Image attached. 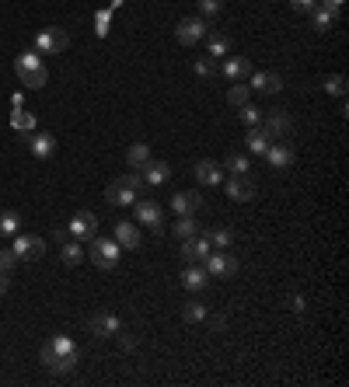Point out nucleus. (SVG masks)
<instances>
[{
    "mask_svg": "<svg viewBox=\"0 0 349 387\" xmlns=\"http://www.w3.org/2000/svg\"><path fill=\"white\" fill-rule=\"evenodd\" d=\"M42 366L49 370V373H70L74 366H77V345H74V338L70 335H53L46 345H42Z\"/></svg>",
    "mask_w": 349,
    "mask_h": 387,
    "instance_id": "obj_1",
    "label": "nucleus"
},
{
    "mask_svg": "<svg viewBox=\"0 0 349 387\" xmlns=\"http://www.w3.org/2000/svg\"><path fill=\"white\" fill-rule=\"evenodd\" d=\"M15 70H18L22 84L32 88V91L46 88V81H49V70H46V63H42V53H36V49L22 53V56L15 60Z\"/></svg>",
    "mask_w": 349,
    "mask_h": 387,
    "instance_id": "obj_2",
    "label": "nucleus"
},
{
    "mask_svg": "<svg viewBox=\"0 0 349 387\" xmlns=\"http://www.w3.org/2000/svg\"><path fill=\"white\" fill-rule=\"evenodd\" d=\"M144 189H147L144 175H140V171H130V175L116 178V182L105 189V199H109L112 206H133V203H137V196H140Z\"/></svg>",
    "mask_w": 349,
    "mask_h": 387,
    "instance_id": "obj_3",
    "label": "nucleus"
},
{
    "mask_svg": "<svg viewBox=\"0 0 349 387\" xmlns=\"http://www.w3.org/2000/svg\"><path fill=\"white\" fill-rule=\"evenodd\" d=\"M119 255H123V248L116 244V237H102V234L91 237L88 258H91L98 269H116V265H119Z\"/></svg>",
    "mask_w": 349,
    "mask_h": 387,
    "instance_id": "obj_4",
    "label": "nucleus"
},
{
    "mask_svg": "<svg viewBox=\"0 0 349 387\" xmlns=\"http://www.w3.org/2000/svg\"><path fill=\"white\" fill-rule=\"evenodd\" d=\"M206 32H210V18L196 15V18H182V22H178L175 39H178L182 46H196V42H203V39H206Z\"/></svg>",
    "mask_w": 349,
    "mask_h": 387,
    "instance_id": "obj_5",
    "label": "nucleus"
},
{
    "mask_svg": "<svg viewBox=\"0 0 349 387\" xmlns=\"http://www.w3.org/2000/svg\"><path fill=\"white\" fill-rule=\"evenodd\" d=\"M11 251L18 255V262H39L42 251H46V241H42L39 234H15Z\"/></svg>",
    "mask_w": 349,
    "mask_h": 387,
    "instance_id": "obj_6",
    "label": "nucleus"
},
{
    "mask_svg": "<svg viewBox=\"0 0 349 387\" xmlns=\"http://www.w3.org/2000/svg\"><path fill=\"white\" fill-rule=\"evenodd\" d=\"M67 46H70V35H67L63 29H42V32L36 35V53H42V56L63 53Z\"/></svg>",
    "mask_w": 349,
    "mask_h": 387,
    "instance_id": "obj_7",
    "label": "nucleus"
},
{
    "mask_svg": "<svg viewBox=\"0 0 349 387\" xmlns=\"http://www.w3.org/2000/svg\"><path fill=\"white\" fill-rule=\"evenodd\" d=\"M265 161H269V168H276V171H286V168H293V161H297V150H293V143H286V140H272L269 147H265V154H262Z\"/></svg>",
    "mask_w": 349,
    "mask_h": 387,
    "instance_id": "obj_8",
    "label": "nucleus"
},
{
    "mask_svg": "<svg viewBox=\"0 0 349 387\" xmlns=\"http://www.w3.org/2000/svg\"><path fill=\"white\" fill-rule=\"evenodd\" d=\"M203 269H206L210 276H217V279H227V276L238 272V258L231 255V248H224V251H210L206 262H203Z\"/></svg>",
    "mask_w": 349,
    "mask_h": 387,
    "instance_id": "obj_9",
    "label": "nucleus"
},
{
    "mask_svg": "<svg viewBox=\"0 0 349 387\" xmlns=\"http://www.w3.org/2000/svg\"><path fill=\"white\" fill-rule=\"evenodd\" d=\"M224 189H227V196H231L234 203H251V199L258 196V185H255V178H248V175H231V178H224Z\"/></svg>",
    "mask_w": 349,
    "mask_h": 387,
    "instance_id": "obj_10",
    "label": "nucleus"
},
{
    "mask_svg": "<svg viewBox=\"0 0 349 387\" xmlns=\"http://www.w3.org/2000/svg\"><path fill=\"white\" fill-rule=\"evenodd\" d=\"M67 230H70L74 241H91V237L98 234V216H95L91 210H77L74 220L67 223Z\"/></svg>",
    "mask_w": 349,
    "mask_h": 387,
    "instance_id": "obj_11",
    "label": "nucleus"
},
{
    "mask_svg": "<svg viewBox=\"0 0 349 387\" xmlns=\"http://www.w3.org/2000/svg\"><path fill=\"white\" fill-rule=\"evenodd\" d=\"M210 251H213V244H210V237H206L203 230H199L196 237L182 241V262H185V265H203Z\"/></svg>",
    "mask_w": 349,
    "mask_h": 387,
    "instance_id": "obj_12",
    "label": "nucleus"
},
{
    "mask_svg": "<svg viewBox=\"0 0 349 387\" xmlns=\"http://www.w3.org/2000/svg\"><path fill=\"white\" fill-rule=\"evenodd\" d=\"M133 216H137V223H147L154 234H161L164 213H161L157 203H150V199H137V203H133Z\"/></svg>",
    "mask_w": 349,
    "mask_h": 387,
    "instance_id": "obj_13",
    "label": "nucleus"
},
{
    "mask_svg": "<svg viewBox=\"0 0 349 387\" xmlns=\"http://www.w3.org/2000/svg\"><path fill=\"white\" fill-rule=\"evenodd\" d=\"M262 126L269 129L272 140H286V136L293 133V123H290L286 109H272V112H265V116H262Z\"/></svg>",
    "mask_w": 349,
    "mask_h": 387,
    "instance_id": "obj_14",
    "label": "nucleus"
},
{
    "mask_svg": "<svg viewBox=\"0 0 349 387\" xmlns=\"http://www.w3.org/2000/svg\"><path fill=\"white\" fill-rule=\"evenodd\" d=\"M112 237H116V244L123 251H140V230H137L133 220H116L112 223Z\"/></svg>",
    "mask_w": 349,
    "mask_h": 387,
    "instance_id": "obj_15",
    "label": "nucleus"
},
{
    "mask_svg": "<svg viewBox=\"0 0 349 387\" xmlns=\"http://www.w3.org/2000/svg\"><path fill=\"white\" fill-rule=\"evenodd\" d=\"M255 67H251V60L248 56H224V67H220V74L231 81V84H238V81H248V74H251Z\"/></svg>",
    "mask_w": 349,
    "mask_h": 387,
    "instance_id": "obj_16",
    "label": "nucleus"
},
{
    "mask_svg": "<svg viewBox=\"0 0 349 387\" xmlns=\"http://www.w3.org/2000/svg\"><path fill=\"white\" fill-rule=\"evenodd\" d=\"M248 88L258 91V95H276L283 88V77L279 74H269V70H251L248 74Z\"/></svg>",
    "mask_w": 349,
    "mask_h": 387,
    "instance_id": "obj_17",
    "label": "nucleus"
},
{
    "mask_svg": "<svg viewBox=\"0 0 349 387\" xmlns=\"http://www.w3.org/2000/svg\"><path fill=\"white\" fill-rule=\"evenodd\" d=\"M192 175H196L199 185H210V189L224 185V164H217V161H196Z\"/></svg>",
    "mask_w": 349,
    "mask_h": 387,
    "instance_id": "obj_18",
    "label": "nucleus"
},
{
    "mask_svg": "<svg viewBox=\"0 0 349 387\" xmlns=\"http://www.w3.org/2000/svg\"><path fill=\"white\" fill-rule=\"evenodd\" d=\"M29 150L36 161H49L56 154V136L53 133H29Z\"/></svg>",
    "mask_w": 349,
    "mask_h": 387,
    "instance_id": "obj_19",
    "label": "nucleus"
},
{
    "mask_svg": "<svg viewBox=\"0 0 349 387\" xmlns=\"http://www.w3.org/2000/svg\"><path fill=\"white\" fill-rule=\"evenodd\" d=\"M140 175H144V182H147V189H154V185H164L168 178H171V168L164 164V161H147L144 168H140Z\"/></svg>",
    "mask_w": 349,
    "mask_h": 387,
    "instance_id": "obj_20",
    "label": "nucleus"
},
{
    "mask_svg": "<svg viewBox=\"0 0 349 387\" xmlns=\"http://www.w3.org/2000/svg\"><path fill=\"white\" fill-rule=\"evenodd\" d=\"M245 140H248V154H255V157H262V154H265V147L272 143V136H269V129H265L262 123H258V126H248Z\"/></svg>",
    "mask_w": 349,
    "mask_h": 387,
    "instance_id": "obj_21",
    "label": "nucleus"
},
{
    "mask_svg": "<svg viewBox=\"0 0 349 387\" xmlns=\"http://www.w3.org/2000/svg\"><path fill=\"white\" fill-rule=\"evenodd\" d=\"M199 206H203V196H199V192H175V196H171V210H175L178 216H192Z\"/></svg>",
    "mask_w": 349,
    "mask_h": 387,
    "instance_id": "obj_22",
    "label": "nucleus"
},
{
    "mask_svg": "<svg viewBox=\"0 0 349 387\" xmlns=\"http://www.w3.org/2000/svg\"><path fill=\"white\" fill-rule=\"evenodd\" d=\"M339 15H342V8H328V4H318L314 11H311V25L318 29V32H328L335 22H339Z\"/></svg>",
    "mask_w": 349,
    "mask_h": 387,
    "instance_id": "obj_23",
    "label": "nucleus"
},
{
    "mask_svg": "<svg viewBox=\"0 0 349 387\" xmlns=\"http://www.w3.org/2000/svg\"><path fill=\"white\" fill-rule=\"evenodd\" d=\"M206 283H210V272H206L203 265H185V272H182V286H185L189 293L206 290Z\"/></svg>",
    "mask_w": 349,
    "mask_h": 387,
    "instance_id": "obj_24",
    "label": "nucleus"
},
{
    "mask_svg": "<svg viewBox=\"0 0 349 387\" xmlns=\"http://www.w3.org/2000/svg\"><path fill=\"white\" fill-rule=\"evenodd\" d=\"M119 328H123V321H119L116 314H109V310H102V314H95V317H91V331H95V335H102V338H112Z\"/></svg>",
    "mask_w": 349,
    "mask_h": 387,
    "instance_id": "obj_25",
    "label": "nucleus"
},
{
    "mask_svg": "<svg viewBox=\"0 0 349 387\" xmlns=\"http://www.w3.org/2000/svg\"><path fill=\"white\" fill-rule=\"evenodd\" d=\"M227 53H231V39H227V35H220V32H206V56L224 60Z\"/></svg>",
    "mask_w": 349,
    "mask_h": 387,
    "instance_id": "obj_26",
    "label": "nucleus"
},
{
    "mask_svg": "<svg viewBox=\"0 0 349 387\" xmlns=\"http://www.w3.org/2000/svg\"><path fill=\"white\" fill-rule=\"evenodd\" d=\"M60 258H63V265H70V269H74V265H81V262L88 258V251H84V244H81V241H74V237H70V241H63Z\"/></svg>",
    "mask_w": 349,
    "mask_h": 387,
    "instance_id": "obj_27",
    "label": "nucleus"
},
{
    "mask_svg": "<svg viewBox=\"0 0 349 387\" xmlns=\"http://www.w3.org/2000/svg\"><path fill=\"white\" fill-rule=\"evenodd\" d=\"M15 234H22V216L15 210H4L0 213V237H15Z\"/></svg>",
    "mask_w": 349,
    "mask_h": 387,
    "instance_id": "obj_28",
    "label": "nucleus"
},
{
    "mask_svg": "<svg viewBox=\"0 0 349 387\" xmlns=\"http://www.w3.org/2000/svg\"><path fill=\"white\" fill-rule=\"evenodd\" d=\"M11 126H15L18 133H25V136H29V133H36V116H32V112H25V105H22V109H15V112H11Z\"/></svg>",
    "mask_w": 349,
    "mask_h": 387,
    "instance_id": "obj_29",
    "label": "nucleus"
},
{
    "mask_svg": "<svg viewBox=\"0 0 349 387\" xmlns=\"http://www.w3.org/2000/svg\"><path fill=\"white\" fill-rule=\"evenodd\" d=\"M147 161H150V147H147V143H133V147L126 150V164H130L133 171H140Z\"/></svg>",
    "mask_w": 349,
    "mask_h": 387,
    "instance_id": "obj_30",
    "label": "nucleus"
},
{
    "mask_svg": "<svg viewBox=\"0 0 349 387\" xmlns=\"http://www.w3.org/2000/svg\"><path fill=\"white\" fill-rule=\"evenodd\" d=\"M206 237H210V244H213L217 251H224V248L234 244V230H231V227H213V230H206Z\"/></svg>",
    "mask_w": 349,
    "mask_h": 387,
    "instance_id": "obj_31",
    "label": "nucleus"
},
{
    "mask_svg": "<svg viewBox=\"0 0 349 387\" xmlns=\"http://www.w3.org/2000/svg\"><path fill=\"white\" fill-rule=\"evenodd\" d=\"M227 102H231L234 109H241V105H248V102H251V88H248L245 81H238V84H231V91H227Z\"/></svg>",
    "mask_w": 349,
    "mask_h": 387,
    "instance_id": "obj_32",
    "label": "nucleus"
},
{
    "mask_svg": "<svg viewBox=\"0 0 349 387\" xmlns=\"http://www.w3.org/2000/svg\"><path fill=\"white\" fill-rule=\"evenodd\" d=\"M171 230H175V237H178V241H189V237H196V234H199V223H196L192 216H178Z\"/></svg>",
    "mask_w": 349,
    "mask_h": 387,
    "instance_id": "obj_33",
    "label": "nucleus"
},
{
    "mask_svg": "<svg viewBox=\"0 0 349 387\" xmlns=\"http://www.w3.org/2000/svg\"><path fill=\"white\" fill-rule=\"evenodd\" d=\"M203 317H206V303L189 300V303L182 307V321H185V324H196V321H203Z\"/></svg>",
    "mask_w": 349,
    "mask_h": 387,
    "instance_id": "obj_34",
    "label": "nucleus"
},
{
    "mask_svg": "<svg viewBox=\"0 0 349 387\" xmlns=\"http://www.w3.org/2000/svg\"><path fill=\"white\" fill-rule=\"evenodd\" d=\"M248 168H251V161L245 154H231L224 161V171H231V175H248Z\"/></svg>",
    "mask_w": 349,
    "mask_h": 387,
    "instance_id": "obj_35",
    "label": "nucleus"
},
{
    "mask_svg": "<svg viewBox=\"0 0 349 387\" xmlns=\"http://www.w3.org/2000/svg\"><path fill=\"white\" fill-rule=\"evenodd\" d=\"M109 25H112V8H105V11L95 15V35L105 39V35H109Z\"/></svg>",
    "mask_w": 349,
    "mask_h": 387,
    "instance_id": "obj_36",
    "label": "nucleus"
},
{
    "mask_svg": "<svg viewBox=\"0 0 349 387\" xmlns=\"http://www.w3.org/2000/svg\"><path fill=\"white\" fill-rule=\"evenodd\" d=\"M213 74H217V60H213V56H199V60H196V77L210 81Z\"/></svg>",
    "mask_w": 349,
    "mask_h": 387,
    "instance_id": "obj_37",
    "label": "nucleus"
},
{
    "mask_svg": "<svg viewBox=\"0 0 349 387\" xmlns=\"http://www.w3.org/2000/svg\"><path fill=\"white\" fill-rule=\"evenodd\" d=\"M238 116H241V123H245V126H258V123H262V109H255L251 102H248V105H241V109H238Z\"/></svg>",
    "mask_w": 349,
    "mask_h": 387,
    "instance_id": "obj_38",
    "label": "nucleus"
},
{
    "mask_svg": "<svg viewBox=\"0 0 349 387\" xmlns=\"http://www.w3.org/2000/svg\"><path fill=\"white\" fill-rule=\"evenodd\" d=\"M196 8H199L203 18H217L224 11V0H196Z\"/></svg>",
    "mask_w": 349,
    "mask_h": 387,
    "instance_id": "obj_39",
    "label": "nucleus"
},
{
    "mask_svg": "<svg viewBox=\"0 0 349 387\" xmlns=\"http://www.w3.org/2000/svg\"><path fill=\"white\" fill-rule=\"evenodd\" d=\"M325 91H328V95H339V98H346V77H342V74H332V77L325 81Z\"/></svg>",
    "mask_w": 349,
    "mask_h": 387,
    "instance_id": "obj_40",
    "label": "nucleus"
},
{
    "mask_svg": "<svg viewBox=\"0 0 349 387\" xmlns=\"http://www.w3.org/2000/svg\"><path fill=\"white\" fill-rule=\"evenodd\" d=\"M116 338H119V349H123V352H133V349L140 345V342H137V335H133V331H123V328L116 331Z\"/></svg>",
    "mask_w": 349,
    "mask_h": 387,
    "instance_id": "obj_41",
    "label": "nucleus"
},
{
    "mask_svg": "<svg viewBox=\"0 0 349 387\" xmlns=\"http://www.w3.org/2000/svg\"><path fill=\"white\" fill-rule=\"evenodd\" d=\"M18 265V255L11 248H0V272H11Z\"/></svg>",
    "mask_w": 349,
    "mask_h": 387,
    "instance_id": "obj_42",
    "label": "nucleus"
},
{
    "mask_svg": "<svg viewBox=\"0 0 349 387\" xmlns=\"http://www.w3.org/2000/svg\"><path fill=\"white\" fill-rule=\"evenodd\" d=\"M290 8H293L297 15H311V11L318 8V0H290Z\"/></svg>",
    "mask_w": 349,
    "mask_h": 387,
    "instance_id": "obj_43",
    "label": "nucleus"
},
{
    "mask_svg": "<svg viewBox=\"0 0 349 387\" xmlns=\"http://www.w3.org/2000/svg\"><path fill=\"white\" fill-rule=\"evenodd\" d=\"M290 303H293V310H297V314H304V307H307V300H304L300 293H293V297H290Z\"/></svg>",
    "mask_w": 349,
    "mask_h": 387,
    "instance_id": "obj_44",
    "label": "nucleus"
},
{
    "mask_svg": "<svg viewBox=\"0 0 349 387\" xmlns=\"http://www.w3.org/2000/svg\"><path fill=\"white\" fill-rule=\"evenodd\" d=\"M53 237L63 244V241H70V230H67V227H56V230H53Z\"/></svg>",
    "mask_w": 349,
    "mask_h": 387,
    "instance_id": "obj_45",
    "label": "nucleus"
},
{
    "mask_svg": "<svg viewBox=\"0 0 349 387\" xmlns=\"http://www.w3.org/2000/svg\"><path fill=\"white\" fill-rule=\"evenodd\" d=\"M8 286H11V272H0V293H8Z\"/></svg>",
    "mask_w": 349,
    "mask_h": 387,
    "instance_id": "obj_46",
    "label": "nucleus"
},
{
    "mask_svg": "<svg viewBox=\"0 0 349 387\" xmlns=\"http://www.w3.org/2000/svg\"><path fill=\"white\" fill-rule=\"evenodd\" d=\"M318 4H328V8H342L346 0H318Z\"/></svg>",
    "mask_w": 349,
    "mask_h": 387,
    "instance_id": "obj_47",
    "label": "nucleus"
}]
</instances>
